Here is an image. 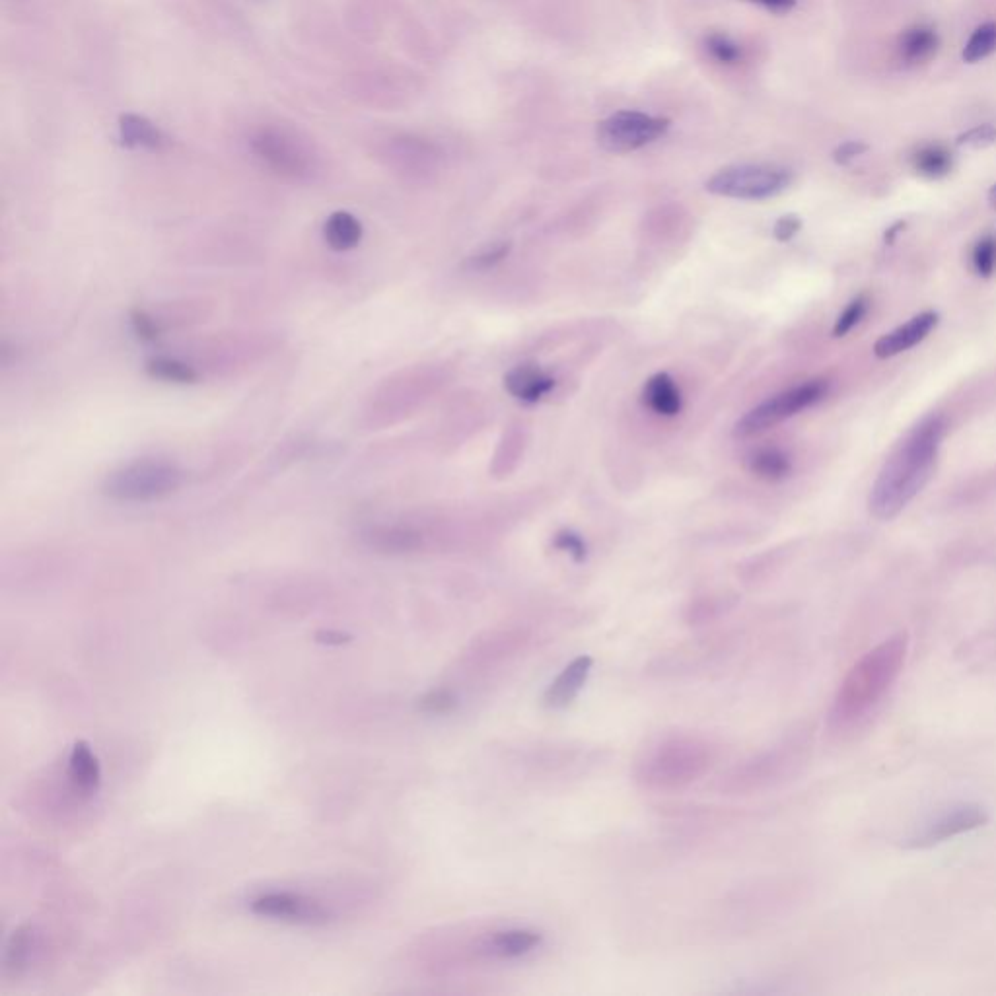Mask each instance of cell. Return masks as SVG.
<instances>
[{
  "instance_id": "cell-1",
  "label": "cell",
  "mask_w": 996,
  "mask_h": 996,
  "mask_svg": "<svg viewBox=\"0 0 996 996\" xmlns=\"http://www.w3.org/2000/svg\"><path fill=\"white\" fill-rule=\"evenodd\" d=\"M944 432L946 421L942 417H928L897 446L870 493L868 506L874 518L884 522L895 518L925 489L934 471Z\"/></svg>"
},
{
  "instance_id": "cell-2",
  "label": "cell",
  "mask_w": 996,
  "mask_h": 996,
  "mask_svg": "<svg viewBox=\"0 0 996 996\" xmlns=\"http://www.w3.org/2000/svg\"><path fill=\"white\" fill-rule=\"evenodd\" d=\"M907 652L909 635L897 633L858 658L835 693L829 724L833 728H849L872 711L901 676Z\"/></svg>"
},
{
  "instance_id": "cell-3",
  "label": "cell",
  "mask_w": 996,
  "mask_h": 996,
  "mask_svg": "<svg viewBox=\"0 0 996 996\" xmlns=\"http://www.w3.org/2000/svg\"><path fill=\"white\" fill-rule=\"evenodd\" d=\"M716 761V747L697 734H670L642 753L635 781L654 794H674L699 783Z\"/></svg>"
},
{
  "instance_id": "cell-4",
  "label": "cell",
  "mask_w": 996,
  "mask_h": 996,
  "mask_svg": "<svg viewBox=\"0 0 996 996\" xmlns=\"http://www.w3.org/2000/svg\"><path fill=\"white\" fill-rule=\"evenodd\" d=\"M806 744L802 738H790L769 747L732 767L718 783V790L728 796H751L784 783L804 761Z\"/></svg>"
},
{
  "instance_id": "cell-5",
  "label": "cell",
  "mask_w": 996,
  "mask_h": 996,
  "mask_svg": "<svg viewBox=\"0 0 996 996\" xmlns=\"http://www.w3.org/2000/svg\"><path fill=\"white\" fill-rule=\"evenodd\" d=\"M183 483L176 463L166 460H137L115 469L106 479L104 493L119 502H152L170 497Z\"/></svg>"
},
{
  "instance_id": "cell-6",
  "label": "cell",
  "mask_w": 996,
  "mask_h": 996,
  "mask_svg": "<svg viewBox=\"0 0 996 996\" xmlns=\"http://www.w3.org/2000/svg\"><path fill=\"white\" fill-rule=\"evenodd\" d=\"M794 174L779 164H734L705 181V189L726 199L767 201L784 193Z\"/></svg>"
},
{
  "instance_id": "cell-7",
  "label": "cell",
  "mask_w": 996,
  "mask_h": 996,
  "mask_svg": "<svg viewBox=\"0 0 996 996\" xmlns=\"http://www.w3.org/2000/svg\"><path fill=\"white\" fill-rule=\"evenodd\" d=\"M253 156L279 178L302 181L312 178L316 160L308 144L283 127H261L249 139Z\"/></svg>"
},
{
  "instance_id": "cell-8",
  "label": "cell",
  "mask_w": 996,
  "mask_h": 996,
  "mask_svg": "<svg viewBox=\"0 0 996 996\" xmlns=\"http://www.w3.org/2000/svg\"><path fill=\"white\" fill-rule=\"evenodd\" d=\"M827 392H829L827 380H810V382H804V384L794 386L790 390L777 393L746 413L736 423L734 436L736 438H751V436H757L761 432H767L769 428L777 427L784 421L796 417L798 413L818 405L819 401H823Z\"/></svg>"
},
{
  "instance_id": "cell-9",
  "label": "cell",
  "mask_w": 996,
  "mask_h": 996,
  "mask_svg": "<svg viewBox=\"0 0 996 996\" xmlns=\"http://www.w3.org/2000/svg\"><path fill=\"white\" fill-rule=\"evenodd\" d=\"M670 127L672 121L668 117L623 109L598 125L596 139L605 152L629 154L660 141Z\"/></svg>"
},
{
  "instance_id": "cell-10",
  "label": "cell",
  "mask_w": 996,
  "mask_h": 996,
  "mask_svg": "<svg viewBox=\"0 0 996 996\" xmlns=\"http://www.w3.org/2000/svg\"><path fill=\"white\" fill-rule=\"evenodd\" d=\"M989 810L977 802H965L952 806L938 818L928 821L925 827L917 833H913L903 847L907 851H925L932 849L936 845H942L950 839H956L965 833H971L983 825L989 823Z\"/></svg>"
},
{
  "instance_id": "cell-11",
  "label": "cell",
  "mask_w": 996,
  "mask_h": 996,
  "mask_svg": "<svg viewBox=\"0 0 996 996\" xmlns=\"http://www.w3.org/2000/svg\"><path fill=\"white\" fill-rule=\"evenodd\" d=\"M543 944V934L530 926L493 928L473 936L477 961H514L534 954Z\"/></svg>"
},
{
  "instance_id": "cell-12",
  "label": "cell",
  "mask_w": 996,
  "mask_h": 996,
  "mask_svg": "<svg viewBox=\"0 0 996 996\" xmlns=\"http://www.w3.org/2000/svg\"><path fill=\"white\" fill-rule=\"evenodd\" d=\"M251 911L261 917L281 919L304 925H323L329 921V913L320 903L294 893H267L251 903Z\"/></svg>"
},
{
  "instance_id": "cell-13",
  "label": "cell",
  "mask_w": 996,
  "mask_h": 996,
  "mask_svg": "<svg viewBox=\"0 0 996 996\" xmlns=\"http://www.w3.org/2000/svg\"><path fill=\"white\" fill-rule=\"evenodd\" d=\"M534 639L532 631L528 629H504V631H491L485 637L473 644V650L469 652V660L473 666L485 670L497 668L500 664L520 656Z\"/></svg>"
},
{
  "instance_id": "cell-14",
  "label": "cell",
  "mask_w": 996,
  "mask_h": 996,
  "mask_svg": "<svg viewBox=\"0 0 996 996\" xmlns=\"http://www.w3.org/2000/svg\"><path fill=\"white\" fill-rule=\"evenodd\" d=\"M592 670H594L592 656L588 654L576 656L545 689L543 707L549 711H563L570 707L580 695V691L586 687Z\"/></svg>"
},
{
  "instance_id": "cell-15",
  "label": "cell",
  "mask_w": 996,
  "mask_h": 996,
  "mask_svg": "<svg viewBox=\"0 0 996 996\" xmlns=\"http://www.w3.org/2000/svg\"><path fill=\"white\" fill-rule=\"evenodd\" d=\"M555 386L557 380L535 364H520L504 376V390L526 405L539 403L555 390Z\"/></svg>"
},
{
  "instance_id": "cell-16",
  "label": "cell",
  "mask_w": 996,
  "mask_h": 996,
  "mask_svg": "<svg viewBox=\"0 0 996 996\" xmlns=\"http://www.w3.org/2000/svg\"><path fill=\"white\" fill-rule=\"evenodd\" d=\"M936 325H938V314L936 312H923V314L915 316L913 320L907 321L905 325L886 333L882 339H878L874 345V355L878 358L901 355V353L917 347L919 343H923Z\"/></svg>"
},
{
  "instance_id": "cell-17",
  "label": "cell",
  "mask_w": 996,
  "mask_h": 996,
  "mask_svg": "<svg viewBox=\"0 0 996 996\" xmlns=\"http://www.w3.org/2000/svg\"><path fill=\"white\" fill-rule=\"evenodd\" d=\"M360 539L370 549L390 555L411 553L421 549L423 545V535L409 526H388V524L368 526L360 532Z\"/></svg>"
},
{
  "instance_id": "cell-18",
  "label": "cell",
  "mask_w": 996,
  "mask_h": 996,
  "mask_svg": "<svg viewBox=\"0 0 996 996\" xmlns=\"http://www.w3.org/2000/svg\"><path fill=\"white\" fill-rule=\"evenodd\" d=\"M642 403L660 417H677L683 409V395L668 372L650 376L642 388Z\"/></svg>"
},
{
  "instance_id": "cell-19",
  "label": "cell",
  "mask_w": 996,
  "mask_h": 996,
  "mask_svg": "<svg viewBox=\"0 0 996 996\" xmlns=\"http://www.w3.org/2000/svg\"><path fill=\"white\" fill-rule=\"evenodd\" d=\"M119 139L127 148L160 150L166 144L164 133L143 115L125 113L119 117Z\"/></svg>"
},
{
  "instance_id": "cell-20",
  "label": "cell",
  "mask_w": 996,
  "mask_h": 996,
  "mask_svg": "<svg viewBox=\"0 0 996 996\" xmlns=\"http://www.w3.org/2000/svg\"><path fill=\"white\" fill-rule=\"evenodd\" d=\"M940 39L934 28L917 24L899 39V57L905 65H923L938 51Z\"/></svg>"
},
{
  "instance_id": "cell-21",
  "label": "cell",
  "mask_w": 996,
  "mask_h": 996,
  "mask_svg": "<svg viewBox=\"0 0 996 996\" xmlns=\"http://www.w3.org/2000/svg\"><path fill=\"white\" fill-rule=\"evenodd\" d=\"M747 467L757 479L767 483H779L792 473V460L781 448L765 446L749 456Z\"/></svg>"
},
{
  "instance_id": "cell-22",
  "label": "cell",
  "mask_w": 996,
  "mask_h": 996,
  "mask_svg": "<svg viewBox=\"0 0 996 996\" xmlns=\"http://www.w3.org/2000/svg\"><path fill=\"white\" fill-rule=\"evenodd\" d=\"M323 236L327 246L335 251L355 249L362 240V224L355 214L337 211L325 220Z\"/></svg>"
},
{
  "instance_id": "cell-23",
  "label": "cell",
  "mask_w": 996,
  "mask_h": 996,
  "mask_svg": "<svg viewBox=\"0 0 996 996\" xmlns=\"http://www.w3.org/2000/svg\"><path fill=\"white\" fill-rule=\"evenodd\" d=\"M69 773H71L72 783L76 784V788H80L82 792L92 794L98 790L100 781H102L100 763L86 742H76L72 747Z\"/></svg>"
},
{
  "instance_id": "cell-24",
  "label": "cell",
  "mask_w": 996,
  "mask_h": 996,
  "mask_svg": "<svg viewBox=\"0 0 996 996\" xmlns=\"http://www.w3.org/2000/svg\"><path fill=\"white\" fill-rule=\"evenodd\" d=\"M911 162H913V168H915V172L919 176L928 179H940L950 174L954 158H952V152L946 146H942V144H926V146H921L913 154Z\"/></svg>"
},
{
  "instance_id": "cell-25",
  "label": "cell",
  "mask_w": 996,
  "mask_h": 996,
  "mask_svg": "<svg viewBox=\"0 0 996 996\" xmlns=\"http://www.w3.org/2000/svg\"><path fill=\"white\" fill-rule=\"evenodd\" d=\"M146 372L156 378V380H164V382H172V384H195L199 380V374L193 366H189L187 362L183 360H178V358H168V356H158V358H152L146 362Z\"/></svg>"
},
{
  "instance_id": "cell-26",
  "label": "cell",
  "mask_w": 996,
  "mask_h": 996,
  "mask_svg": "<svg viewBox=\"0 0 996 996\" xmlns=\"http://www.w3.org/2000/svg\"><path fill=\"white\" fill-rule=\"evenodd\" d=\"M993 53H996V22H987L971 34L969 41L963 47L961 57L965 63L975 65L991 57Z\"/></svg>"
},
{
  "instance_id": "cell-27",
  "label": "cell",
  "mask_w": 996,
  "mask_h": 996,
  "mask_svg": "<svg viewBox=\"0 0 996 996\" xmlns=\"http://www.w3.org/2000/svg\"><path fill=\"white\" fill-rule=\"evenodd\" d=\"M705 51L718 65L734 67V65H740L744 61L742 45L734 37L722 34V32H712L705 37Z\"/></svg>"
},
{
  "instance_id": "cell-28",
  "label": "cell",
  "mask_w": 996,
  "mask_h": 996,
  "mask_svg": "<svg viewBox=\"0 0 996 996\" xmlns=\"http://www.w3.org/2000/svg\"><path fill=\"white\" fill-rule=\"evenodd\" d=\"M973 269L979 277L989 279L996 273V236L981 238L971 253Z\"/></svg>"
},
{
  "instance_id": "cell-29",
  "label": "cell",
  "mask_w": 996,
  "mask_h": 996,
  "mask_svg": "<svg viewBox=\"0 0 996 996\" xmlns=\"http://www.w3.org/2000/svg\"><path fill=\"white\" fill-rule=\"evenodd\" d=\"M512 251V242H497L493 246H487V248L477 251L475 255H471L465 265L473 271H487V269H493L497 267L498 263H502Z\"/></svg>"
},
{
  "instance_id": "cell-30",
  "label": "cell",
  "mask_w": 996,
  "mask_h": 996,
  "mask_svg": "<svg viewBox=\"0 0 996 996\" xmlns=\"http://www.w3.org/2000/svg\"><path fill=\"white\" fill-rule=\"evenodd\" d=\"M728 607H730V604L726 600H722V598H703V600H697V602L689 605V609H687V621L691 625L709 623V621L718 619L722 613H726Z\"/></svg>"
},
{
  "instance_id": "cell-31",
  "label": "cell",
  "mask_w": 996,
  "mask_h": 996,
  "mask_svg": "<svg viewBox=\"0 0 996 996\" xmlns=\"http://www.w3.org/2000/svg\"><path fill=\"white\" fill-rule=\"evenodd\" d=\"M866 308H868V302L862 296L854 298L853 302L843 310V314L835 321L833 335L835 337H845L849 331H853L854 327L864 318Z\"/></svg>"
},
{
  "instance_id": "cell-32",
  "label": "cell",
  "mask_w": 996,
  "mask_h": 996,
  "mask_svg": "<svg viewBox=\"0 0 996 996\" xmlns=\"http://www.w3.org/2000/svg\"><path fill=\"white\" fill-rule=\"evenodd\" d=\"M28 946H30V934L28 928H18L6 946V965L10 969H20L24 961L28 958Z\"/></svg>"
},
{
  "instance_id": "cell-33",
  "label": "cell",
  "mask_w": 996,
  "mask_h": 996,
  "mask_svg": "<svg viewBox=\"0 0 996 996\" xmlns=\"http://www.w3.org/2000/svg\"><path fill=\"white\" fill-rule=\"evenodd\" d=\"M553 547L559 549V551H563V553H567L576 563H582L588 557V545H586V541L582 539V535L570 532V530H563V532L555 535L553 537Z\"/></svg>"
},
{
  "instance_id": "cell-34",
  "label": "cell",
  "mask_w": 996,
  "mask_h": 996,
  "mask_svg": "<svg viewBox=\"0 0 996 996\" xmlns=\"http://www.w3.org/2000/svg\"><path fill=\"white\" fill-rule=\"evenodd\" d=\"M456 707V697L448 689H436L419 701V709L428 714H446Z\"/></svg>"
},
{
  "instance_id": "cell-35",
  "label": "cell",
  "mask_w": 996,
  "mask_h": 996,
  "mask_svg": "<svg viewBox=\"0 0 996 996\" xmlns=\"http://www.w3.org/2000/svg\"><path fill=\"white\" fill-rule=\"evenodd\" d=\"M995 143L996 125H991V123L977 125L958 137V146H967V148H985V146H991Z\"/></svg>"
},
{
  "instance_id": "cell-36",
  "label": "cell",
  "mask_w": 996,
  "mask_h": 996,
  "mask_svg": "<svg viewBox=\"0 0 996 996\" xmlns=\"http://www.w3.org/2000/svg\"><path fill=\"white\" fill-rule=\"evenodd\" d=\"M131 325H133V331L143 339V341H154L160 337L162 329L158 325V321L154 320L148 312L144 310H135L131 314Z\"/></svg>"
},
{
  "instance_id": "cell-37",
  "label": "cell",
  "mask_w": 996,
  "mask_h": 996,
  "mask_svg": "<svg viewBox=\"0 0 996 996\" xmlns=\"http://www.w3.org/2000/svg\"><path fill=\"white\" fill-rule=\"evenodd\" d=\"M866 150H868V144L862 143V141H847V143L839 144L835 148L833 160L839 166H849L853 160H856L858 156H862Z\"/></svg>"
},
{
  "instance_id": "cell-38",
  "label": "cell",
  "mask_w": 996,
  "mask_h": 996,
  "mask_svg": "<svg viewBox=\"0 0 996 996\" xmlns=\"http://www.w3.org/2000/svg\"><path fill=\"white\" fill-rule=\"evenodd\" d=\"M800 228H802V220L796 214H786L775 222L773 234L779 242H790L800 232Z\"/></svg>"
},
{
  "instance_id": "cell-39",
  "label": "cell",
  "mask_w": 996,
  "mask_h": 996,
  "mask_svg": "<svg viewBox=\"0 0 996 996\" xmlns=\"http://www.w3.org/2000/svg\"><path fill=\"white\" fill-rule=\"evenodd\" d=\"M751 4H757L773 14H786L796 6V0H747Z\"/></svg>"
},
{
  "instance_id": "cell-40",
  "label": "cell",
  "mask_w": 996,
  "mask_h": 996,
  "mask_svg": "<svg viewBox=\"0 0 996 996\" xmlns=\"http://www.w3.org/2000/svg\"><path fill=\"white\" fill-rule=\"evenodd\" d=\"M989 201H991V205H993V209L996 211V185L991 189V193H989Z\"/></svg>"
}]
</instances>
